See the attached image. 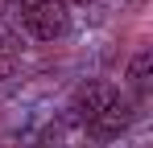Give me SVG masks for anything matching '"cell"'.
<instances>
[{
  "instance_id": "277c9868",
  "label": "cell",
  "mask_w": 153,
  "mask_h": 148,
  "mask_svg": "<svg viewBox=\"0 0 153 148\" xmlns=\"http://www.w3.org/2000/svg\"><path fill=\"white\" fill-rule=\"evenodd\" d=\"M17 66H21V49H17V41H13V33L0 25V82L13 78Z\"/></svg>"
},
{
  "instance_id": "3957f363",
  "label": "cell",
  "mask_w": 153,
  "mask_h": 148,
  "mask_svg": "<svg viewBox=\"0 0 153 148\" xmlns=\"http://www.w3.org/2000/svg\"><path fill=\"white\" fill-rule=\"evenodd\" d=\"M132 119H137V103H132L128 95H120L103 115H95V119L87 123V136H91V140H116Z\"/></svg>"
},
{
  "instance_id": "7a4b0ae2",
  "label": "cell",
  "mask_w": 153,
  "mask_h": 148,
  "mask_svg": "<svg viewBox=\"0 0 153 148\" xmlns=\"http://www.w3.org/2000/svg\"><path fill=\"white\" fill-rule=\"evenodd\" d=\"M116 99H120V86H116V82H108V78H87V82L75 91V99H71V111H75V119L87 127V123L95 119V115H103Z\"/></svg>"
},
{
  "instance_id": "6da1fadb",
  "label": "cell",
  "mask_w": 153,
  "mask_h": 148,
  "mask_svg": "<svg viewBox=\"0 0 153 148\" xmlns=\"http://www.w3.org/2000/svg\"><path fill=\"white\" fill-rule=\"evenodd\" d=\"M13 17L33 41H58L71 29L66 0H13Z\"/></svg>"
},
{
  "instance_id": "5b68a950",
  "label": "cell",
  "mask_w": 153,
  "mask_h": 148,
  "mask_svg": "<svg viewBox=\"0 0 153 148\" xmlns=\"http://www.w3.org/2000/svg\"><path fill=\"white\" fill-rule=\"evenodd\" d=\"M149 70H153V49H141V53L128 62V82H132L137 91H145V86H149Z\"/></svg>"
}]
</instances>
